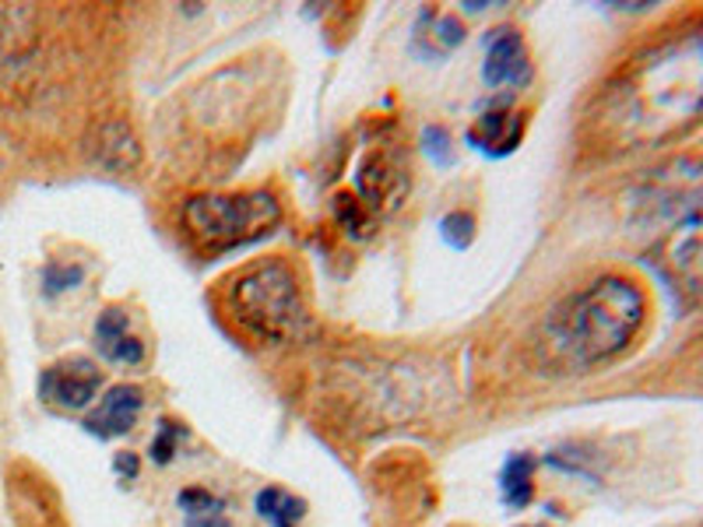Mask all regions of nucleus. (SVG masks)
<instances>
[{
	"mask_svg": "<svg viewBox=\"0 0 703 527\" xmlns=\"http://www.w3.org/2000/svg\"><path fill=\"white\" fill-rule=\"evenodd\" d=\"M703 117V18L661 32L633 53L592 109L595 135L609 148H654Z\"/></svg>",
	"mask_w": 703,
	"mask_h": 527,
	"instance_id": "nucleus-1",
	"label": "nucleus"
},
{
	"mask_svg": "<svg viewBox=\"0 0 703 527\" xmlns=\"http://www.w3.org/2000/svg\"><path fill=\"white\" fill-rule=\"evenodd\" d=\"M648 316V295L637 281L605 275L574 292L548 316V345L569 369H592L622 355Z\"/></svg>",
	"mask_w": 703,
	"mask_h": 527,
	"instance_id": "nucleus-2",
	"label": "nucleus"
},
{
	"mask_svg": "<svg viewBox=\"0 0 703 527\" xmlns=\"http://www.w3.org/2000/svg\"><path fill=\"white\" fill-rule=\"evenodd\" d=\"M637 208L664 268L703 289V159L658 169L637 194Z\"/></svg>",
	"mask_w": 703,
	"mask_h": 527,
	"instance_id": "nucleus-3",
	"label": "nucleus"
},
{
	"mask_svg": "<svg viewBox=\"0 0 703 527\" xmlns=\"http://www.w3.org/2000/svg\"><path fill=\"white\" fill-rule=\"evenodd\" d=\"M230 310L260 342H299L310 331L299 278L285 260H257L230 286Z\"/></svg>",
	"mask_w": 703,
	"mask_h": 527,
	"instance_id": "nucleus-4",
	"label": "nucleus"
},
{
	"mask_svg": "<svg viewBox=\"0 0 703 527\" xmlns=\"http://www.w3.org/2000/svg\"><path fill=\"white\" fill-rule=\"evenodd\" d=\"M281 212L271 194H204L183 204V225L204 250H233L275 233Z\"/></svg>",
	"mask_w": 703,
	"mask_h": 527,
	"instance_id": "nucleus-5",
	"label": "nucleus"
},
{
	"mask_svg": "<svg viewBox=\"0 0 703 527\" xmlns=\"http://www.w3.org/2000/svg\"><path fill=\"white\" fill-rule=\"evenodd\" d=\"M99 387H103V369L92 359H82V355L46 366L40 376L43 401H50L53 408H64V411L88 408L95 394H99Z\"/></svg>",
	"mask_w": 703,
	"mask_h": 527,
	"instance_id": "nucleus-6",
	"label": "nucleus"
},
{
	"mask_svg": "<svg viewBox=\"0 0 703 527\" xmlns=\"http://www.w3.org/2000/svg\"><path fill=\"white\" fill-rule=\"evenodd\" d=\"M482 78L489 88L514 85L524 88L531 78V61H528V43L518 29H497L486 40V61H482Z\"/></svg>",
	"mask_w": 703,
	"mask_h": 527,
	"instance_id": "nucleus-7",
	"label": "nucleus"
},
{
	"mask_svg": "<svg viewBox=\"0 0 703 527\" xmlns=\"http://www.w3.org/2000/svg\"><path fill=\"white\" fill-rule=\"evenodd\" d=\"M141 408H145V390L141 387H135V384L109 387L103 394L99 408H95L92 416L85 419V429L92 432V437H99V440L127 437V432L138 426Z\"/></svg>",
	"mask_w": 703,
	"mask_h": 527,
	"instance_id": "nucleus-8",
	"label": "nucleus"
},
{
	"mask_svg": "<svg viewBox=\"0 0 703 527\" xmlns=\"http://www.w3.org/2000/svg\"><path fill=\"white\" fill-rule=\"evenodd\" d=\"M95 348L113 366H141L145 363V342L130 327V316L120 306H106L95 320Z\"/></svg>",
	"mask_w": 703,
	"mask_h": 527,
	"instance_id": "nucleus-9",
	"label": "nucleus"
},
{
	"mask_svg": "<svg viewBox=\"0 0 703 527\" xmlns=\"http://www.w3.org/2000/svg\"><path fill=\"white\" fill-rule=\"evenodd\" d=\"M521 135H524V112L492 109V112H482L479 123L468 130V141L475 148H482L486 155H507L518 148Z\"/></svg>",
	"mask_w": 703,
	"mask_h": 527,
	"instance_id": "nucleus-10",
	"label": "nucleus"
},
{
	"mask_svg": "<svg viewBox=\"0 0 703 527\" xmlns=\"http://www.w3.org/2000/svg\"><path fill=\"white\" fill-rule=\"evenodd\" d=\"M405 191V176H402V165H394L391 155L384 152H373L366 155V162L359 165V194L373 204H394Z\"/></svg>",
	"mask_w": 703,
	"mask_h": 527,
	"instance_id": "nucleus-11",
	"label": "nucleus"
},
{
	"mask_svg": "<svg viewBox=\"0 0 703 527\" xmlns=\"http://www.w3.org/2000/svg\"><path fill=\"white\" fill-rule=\"evenodd\" d=\"M177 503L183 510V527H233L225 503L207 488H183Z\"/></svg>",
	"mask_w": 703,
	"mask_h": 527,
	"instance_id": "nucleus-12",
	"label": "nucleus"
},
{
	"mask_svg": "<svg viewBox=\"0 0 703 527\" xmlns=\"http://www.w3.org/2000/svg\"><path fill=\"white\" fill-rule=\"evenodd\" d=\"M500 493L510 510H524L531 496H535V458H528V454L510 458L500 472Z\"/></svg>",
	"mask_w": 703,
	"mask_h": 527,
	"instance_id": "nucleus-13",
	"label": "nucleus"
},
{
	"mask_svg": "<svg viewBox=\"0 0 703 527\" xmlns=\"http://www.w3.org/2000/svg\"><path fill=\"white\" fill-rule=\"evenodd\" d=\"M257 514L271 527H296L307 514V503L285 488H260L257 493Z\"/></svg>",
	"mask_w": 703,
	"mask_h": 527,
	"instance_id": "nucleus-14",
	"label": "nucleus"
},
{
	"mask_svg": "<svg viewBox=\"0 0 703 527\" xmlns=\"http://www.w3.org/2000/svg\"><path fill=\"white\" fill-rule=\"evenodd\" d=\"M103 162L109 169H117V173H124V169H130V165H138V141L124 123L103 127Z\"/></svg>",
	"mask_w": 703,
	"mask_h": 527,
	"instance_id": "nucleus-15",
	"label": "nucleus"
},
{
	"mask_svg": "<svg viewBox=\"0 0 703 527\" xmlns=\"http://www.w3.org/2000/svg\"><path fill=\"white\" fill-rule=\"evenodd\" d=\"M180 440H183V429H180L177 422L162 419V422H159V432H156V440H151V461H156V464H169V461L177 458Z\"/></svg>",
	"mask_w": 703,
	"mask_h": 527,
	"instance_id": "nucleus-16",
	"label": "nucleus"
},
{
	"mask_svg": "<svg viewBox=\"0 0 703 527\" xmlns=\"http://www.w3.org/2000/svg\"><path fill=\"white\" fill-rule=\"evenodd\" d=\"M85 278V271L82 268H74V264H46L43 268V292L46 295H56V292H67V289H74L78 286V281Z\"/></svg>",
	"mask_w": 703,
	"mask_h": 527,
	"instance_id": "nucleus-17",
	"label": "nucleus"
},
{
	"mask_svg": "<svg viewBox=\"0 0 703 527\" xmlns=\"http://www.w3.org/2000/svg\"><path fill=\"white\" fill-rule=\"evenodd\" d=\"M440 236L450 243L454 250H465L468 243H471V236H475V218H471L468 212H450V215H444V222H440Z\"/></svg>",
	"mask_w": 703,
	"mask_h": 527,
	"instance_id": "nucleus-18",
	"label": "nucleus"
},
{
	"mask_svg": "<svg viewBox=\"0 0 703 527\" xmlns=\"http://www.w3.org/2000/svg\"><path fill=\"white\" fill-rule=\"evenodd\" d=\"M423 152H426L436 165H450V162H454L450 135H447L444 127H426V135H423Z\"/></svg>",
	"mask_w": 703,
	"mask_h": 527,
	"instance_id": "nucleus-19",
	"label": "nucleus"
},
{
	"mask_svg": "<svg viewBox=\"0 0 703 527\" xmlns=\"http://www.w3.org/2000/svg\"><path fill=\"white\" fill-rule=\"evenodd\" d=\"M117 472L135 478V475H138V458H135V454H120V458H117Z\"/></svg>",
	"mask_w": 703,
	"mask_h": 527,
	"instance_id": "nucleus-20",
	"label": "nucleus"
},
{
	"mask_svg": "<svg viewBox=\"0 0 703 527\" xmlns=\"http://www.w3.org/2000/svg\"><path fill=\"white\" fill-rule=\"evenodd\" d=\"M528 527H545V524H528Z\"/></svg>",
	"mask_w": 703,
	"mask_h": 527,
	"instance_id": "nucleus-21",
	"label": "nucleus"
}]
</instances>
